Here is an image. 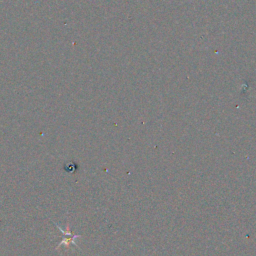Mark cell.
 <instances>
[{
    "mask_svg": "<svg viewBox=\"0 0 256 256\" xmlns=\"http://www.w3.org/2000/svg\"><path fill=\"white\" fill-rule=\"evenodd\" d=\"M59 229L63 232L64 237H65V239L63 238V241L59 244V246H61V245H66V246H68V245H70V244L75 245V246H76V243H75V241H74V239L77 238L78 236H77V235H73L72 233H70V232H69V233H66V232L63 231L62 228H59Z\"/></svg>",
    "mask_w": 256,
    "mask_h": 256,
    "instance_id": "1",
    "label": "cell"
}]
</instances>
